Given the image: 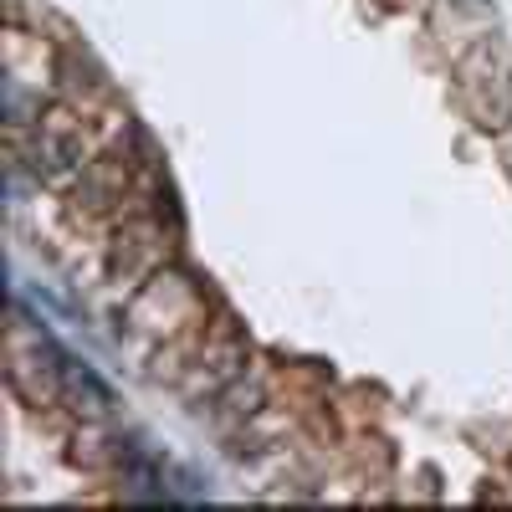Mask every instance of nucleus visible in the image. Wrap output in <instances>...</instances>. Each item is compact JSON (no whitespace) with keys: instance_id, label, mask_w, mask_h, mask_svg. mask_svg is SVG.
I'll list each match as a JSON object with an SVG mask.
<instances>
[{"instance_id":"nucleus-1","label":"nucleus","mask_w":512,"mask_h":512,"mask_svg":"<svg viewBox=\"0 0 512 512\" xmlns=\"http://www.w3.org/2000/svg\"><path fill=\"white\" fill-rule=\"evenodd\" d=\"M62 384L77 395V410H88V415H108L113 410V395H108V384L93 374V369H82L72 359H62Z\"/></svg>"}]
</instances>
